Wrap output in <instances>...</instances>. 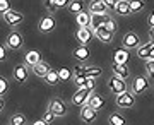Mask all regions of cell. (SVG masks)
Listing matches in <instances>:
<instances>
[{
    "instance_id": "6da1fadb",
    "label": "cell",
    "mask_w": 154,
    "mask_h": 125,
    "mask_svg": "<svg viewBox=\"0 0 154 125\" xmlns=\"http://www.w3.org/2000/svg\"><path fill=\"white\" fill-rule=\"evenodd\" d=\"M116 105L122 106V108H132L135 105V92H130V91H125L122 94H116Z\"/></svg>"
},
{
    "instance_id": "7a4b0ae2",
    "label": "cell",
    "mask_w": 154,
    "mask_h": 125,
    "mask_svg": "<svg viewBox=\"0 0 154 125\" xmlns=\"http://www.w3.org/2000/svg\"><path fill=\"white\" fill-rule=\"evenodd\" d=\"M93 89H88V87H77V91L74 92V96H72V103L74 105H84L88 103L89 96L93 94Z\"/></svg>"
},
{
    "instance_id": "3957f363",
    "label": "cell",
    "mask_w": 154,
    "mask_h": 125,
    "mask_svg": "<svg viewBox=\"0 0 154 125\" xmlns=\"http://www.w3.org/2000/svg\"><path fill=\"white\" fill-rule=\"evenodd\" d=\"M108 87L113 94H122V92L127 91V84H125V79H120V77L113 76L108 81Z\"/></svg>"
},
{
    "instance_id": "277c9868",
    "label": "cell",
    "mask_w": 154,
    "mask_h": 125,
    "mask_svg": "<svg viewBox=\"0 0 154 125\" xmlns=\"http://www.w3.org/2000/svg\"><path fill=\"white\" fill-rule=\"evenodd\" d=\"M93 36H96L93 27H79L77 33H75V39L81 45H88L89 41L93 39Z\"/></svg>"
},
{
    "instance_id": "5b68a950",
    "label": "cell",
    "mask_w": 154,
    "mask_h": 125,
    "mask_svg": "<svg viewBox=\"0 0 154 125\" xmlns=\"http://www.w3.org/2000/svg\"><path fill=\"white\" fill-rule=\"evenodd\" d=\"M81 118H82V122H86V123H93L94 120L98 118V110L86 103L82 106V110H81Z\"/></svg>"
},
{
    "instance_id": "8992f818",
    "label": "cell",
    "mask_w": 154,
    "mask_h": 125,
    "mask_svg": "<svg viewBox=\"0 0 154 125\" xmlns=\"http://www.w3.org/2000/svg\"><path fill=\"white\" fill-rule=\"evenodd\" d=\"M22 43H24V39H22V34H21V33H17V31H12V33L7 36V39H5V45L9 46V48H12V50L21 48Z\"/></svg>"
},
{
    "instance_id": "52a82bcc",
    "label": "cell",
    "mask_w": 154,
    "mask_h": 125,
    "mask_svg": "<svg viewBox=\"0 0 154 125\" xmlns=\"http://www.w3.org/2000/svg\"><path fill=\"white\" fill-rule=\"evenodd\" d=\"M122 45L125 46V48H139L140 46V38H139L137 33H127L125 36H123V41H122Z\"/></svg>"
},
{
    "instance_id": "ba28073f",
    "label": "cell",
    "mask_w": 154,
    "mask_h": 125,
    "mask_svg": "<svg viewBox=\"0 0 154 125\" xmlns=\"http://www.w3.org/2000/svg\"><path fill=\"white\" fill-rule=\"evenodd\" d=\"M22 19H24V16H22L21 12H17V11H9L4 14V21L9 24V26H17V24H21Z\"/></svg>"
},
{
    "instance_id": "9c48e42d",
    "label": "cell",
    "mask_w": 154,
    "mask_h": 125,
    "mask_svg": "<svg viewBox=\"0 0 154 125\" xmlns=\"http://www.w3.org/2000/svg\"><path fill=\"white\" fill-rule=\"evenodd\" d=\"M152 52H154V41H149V43H144L142 46L137 48V57L142 60H149Z\"/></svg>"
},
{
    "instance_id": "30bf717a",
    "label": "cell",
    "mask_w": 154,
    "mask_h": 125,
    "mask_svg": "<svg viewBox=\"0 0 154 125\" xmlns=\"http://www.w3.org/2000/svg\"><path fill=\"white\" fill-rule=\"evenodd\" d=\"M91 19H93V14L89 11H82L75 14V21L79 27H91Z\"/></svg>"
},
{
    "instance_id": "8fae6325",
    "label": "cell",
    "mask_w": 154,
    "mask_h": 125,
    "mask_svg": "<svg viewBox=\"0 0 154 125\" xmlns=\"http://www.w3.org/2000/svg\"><path fill=\"white\" fill-rule=\"evenodd\" d=\"M57 117H63L67 113V105L62 101V99H53V101H50V106H48Z\"/></svg>"
},
{
    "instance_id": "7c38bea8",
    "label": "cell",
    "mask_w": 154,
    "mask_h": 125,
    "mask_svg": "<svg viewBox=\"0 0 154 125\" xmlns=\"http://www.w3.org/2000/svg\"><path fill=\"white\" fill-rule=\"evenodd\" d=\"M38 29L41 33H50V31H53L55 29V19L51 16H45L38 24Z\"/></svg>"
},
{
    "instance_id": "4fadbf2b",
    "label": "cell",
    "mask_w": 154,
    "mask_h": 125,
    "mask_svg": "<svg viewBox=\"0 0 154 125\" xmlns=\"http://www.w3.org/2000/svg\"><path fill=\"white\" fill-rule=\"evenodd\" d=\"M89 12L91 14H106L108 12V5L103 0H93L89 4Z\"/></svg>"
},
{
    "instance_id": "5bb4252c",
    "label": "cell",
    "mask_w": 154,
    "mask_h": 125,
    "mask_svg": "<svg viewBox=\"0 0 154 125\" xmlns=\"http://www.w3.org/2000/svg\"><path fill=\"white\" fill-rule=\"evenodd\" d=\"M146 89H147V79L142 77V76H137L132 82V91L135 92V94H140V92H144Z\"/></svg>"
},
{
    "instance_id": "9a60e30c",
    "label": "cell",
    "mask_w": 154,
    "mask_h": 125,
    "mask_svg": "<svg viewBox=\"0 0 154 125\" xmlns=\"http://www.w3.org/2000/svg\"><path fill=\"white\" fill-rule=\"evenodd\" d=\"M115 14H118V16H128L130 14V2L128 0H116V5H115Z\"/></svg>"
},
{
    "instance_id": "2e32d148",
    "label": "cell",
    "mask_w": 154,
    "mask_h": 125,
    "mask_svg": "<svg viewBox=\"0 0 154 125\" xmlns=\"http://www.w3.org/2000/svg\"><path fill=\"white\" fill-rule=\"evenodd\" d=\"M111 70H113V74H115L116 77H120V79H127L128 74H130V70H128V67H127L125 64H116V62H113Z\"/></svg>"
},
{
    "instance_id": "e0dca14e",
    "label": "cell",
    "mask_w": 154,
    "mask_h": 125,
    "mask_svg": "<svg viewBox=\"0 0 154 125\" xmlns=\"http://www.w3.org/2000/svg\"><path fill=\"white\" fill-rule=\"evenodd\" d=\"M94 34H96V38H99L103 43H111V39H113V33L108 31L105 26H99L98 29L94 31Z\"/></svg>"
},
{
    "instance_id": "ac0fdd59",
    "label": "cell",
    "mask_w": 154,
    "mask_h": 125,
    "mask_svg": "<svg viewBox=\"0 0 154 125\" xmlns=\"http://www.w3.org/2000/svg\"><path fill=\"white\" fill-rule=\"evenodd\" d=\"M72 55H74L77 60H81V62H86V60L91 57V52H89V48L86 46V45H81V46H77V48L72 52Z\"/></svg>"
},
{
    "instance_id": "d6986e66",
    "label": "cell",
    "mask_w": 154,
    "mask_h": 125,
    "mask_svg": "<svg viewBox=\"0 0 154 125\" xmlns=\"http://www.w3.org/2000/svg\"><path fill=\"white\" fill-rule=\"evenodd\" d=\"M29 72H28V67L26 65H16L14 67V79H16L17 82H24L26 79H28Z\"/></svg>"
},
{
    "instance_id": "ffe728a7",
    "label": "cell",
    "mask_w": 154,
    "mask_h": 125,
    "mask_svg": "<svg viewBox=\"0 0 154 125\" xmlns=\"http://www.w3.org/2000/svg\"><path fill=\"white\" fill-rule=\"evenodd\" d=\"M24 60H26V65L34 67L36 64H39V62H41V53H39V52H36V50H31V52H28V53H26Z\"/></svg>"
},
{
    "instance_id": "44dd1931",
    "label": "cell",
    "mask_w": 154,
    "mask_h": 125,
    "mask_svg": "<svg viewBox=\"0 0 154 125\" xmlns=\"http://www.w3.org/2000/svg\"><path fill=\"white\" fill-rule=\"evenodd\" d=\"M113 60H115L116 64H127V60H128V48H118L113 52Z\"/></svg>"
},
{
    "instance_id": "7402d4cb",
    "label": "cell",
    "mask_w": 154,
    "mask_h": 125,
    "mask_svg": "<svg viewBox=\"0 0 154 125\" xmlns=\"http://www.w3.org/2000/svg\"><path fill=\"white\" fill-rule=\"evenodd\" d=\"M50 70H51V69H50L48 64H45V62H39V64H36V65L33 67V72L38 77H41V79H45V77L48 76Z\"/></svg>"
},
{
    "instance_id": "603a6c76",
    "label": "cell",
    "mask_w": 154,
    "mask_h": 125,
    "mask_svg": "<svg viewBox=\"0 0 154 125\" xmlns=\"http://www.w3.org/2000/svg\"><path fill=\"white\" fill-rule=\"evenodd\" d=\"M106 21H108V16H106V14H93V19H91V27L96 31L99 26H105Z\"/></svg>"
},
{
    "instance_id": "cb8c5ba5",
    "label": "cell",
    "mask_w": 154,
    "mask_h": 125,
    "mask_svg": "<svg viewBox=\"0 0 154 125\" xmlns=\"http://www.w3.org/2000/svg\"><path fill=\"white\" fill-rule=\"evenodd\" d=\"M88 105H91L93 108L99 110V108H103V106H105V99L101 98L99 94H91L89 99H88Z\"/></svg>"
},
{
    "instance_id": "d4e9b609",
    "label": "cell",
    "mask_w": 154,
    "mask_h": 125,
    "mask_svg": "<svg viewBox=\"0 0 154 125\" xmlns=\"http://www.w3.org/2000/svg\"><path fill=\"white\" fill-rule=\"evenodd\" d=\"M67 7H69V11H70L72 14H79V12L84 11V2L82 0H72Z\"/></svg>"
},
{
    "instance_id": "484cf974",
    "label": "cell",
    "mask_w": 154,
    "mask_h": 125,
    "mask_svg": "<svg viewBox=\"0 0 154 125\" xmlns=\"http://www.w3.org/2000/svg\"><path fill=\"white\" fill-rule=\"evenodd\" d=\"M45 81L48 82V84H51V86H57L58 84V81H60V74H58V70H51L48 72V76L45 77Z\"/></svg>"
},
{
    "instance_id": "4316f807",
    "label": "cell",
    "mask_w": 154,
    "mask_h": 125,
    "mask_svg": "<svg viewBox=\"0 0 154 125\" xmlns=\"http://www.w3.org/2000/svg\"><path fill=\"white\" fill-rule=\"evenodd\" d=\"M108 122H110V125H127V120L120 113H111Z\"/></svg>"
},
{
    "instance_id": "83f0119b",
    "label": "cell",
    "mask_w": 154,
    "mask_h": 125,
    "mask_svg": "<svg viewBox=\"0 0 154 125\" xmlns=\"http://www.w3.org/2000/svg\"><path fill=\"white\" fill-rule=\"evenodd\" d=\"M101 74H103V70H101L99 67H86V72H84V76L86 77H93V79L99 77Z\"/></svg>"
},
{
    "instance_id": "f1b7e54d",
    "label": "cell",
    "mask_w": 154,
    "mask_h": 125,
    "mask_svg": "<svg viewBox=\"0 0 154 125\" xmlns=\"http://www.w3.org/2000/svg\"><path fill=\"white\" fill-rule=\"evenodd\" d=\"M128 2H130V11L132 12H140L146 7L144 0H128Z\"/></svg>"
},
{
    "instance_id": "f546056e",
    "label": "cell",
    "mask_w": 154,
    "mask_h": 125,
    "mask_svg": "<svg viewBox=\"0 0 154 125\" xmlns=\"http://www.w3.org/2000/svg\"><path fill=\"white\" fill-rule=\"evenodd\" d=\"M11 125H26V117L21 113H16L11 117Z\"/></svg>"
},
{
    "instance_id": "4dcf8cb0",
    "label": "cell",
    "mask_w": 154,
    "mask_h": 125,
    "mask_svg": "<svg viewBox=\"0 0 154 125\" xmlns=\"http://www.w3.org/2000/svg\"><path fill=\"white\" fill-rule=\"evenodd\" d=\"M45 7H46L50 12H55L57 9H58V2H57V0H45Z\"/></svg>"
},
{
    "instance_id": "1f68e13d",
    "label": "cell",
    "mask_w": 154,
    "mask_h": 125,
    "mask_svg": "<svg viewBox=\"0 0 154 125\" xmlns=\"http://www.w3.org/2000/svg\"><path fill=\"white\" fill-rule=\"evenodd\" d=\"M86 81H88V77L84 76H74V84H75L77 87H84V84H86Z\"/></svg>"
},
{
    "instance_id": "d6a6232c",
    "label": "cell",
    "mask_w": 154,
    "mask_h": 125,
    "mask_svg": "<svg viewBox=\"0 0 154 125\" xmlns=\"http://www.w3.org/2000/svg\"><path fill=\"white\" fill-rule=\"evenodd\" d=\"M55 117L57 115L53 113V111H51V110H46V111H45V115H43V120L45 122H46V123H51V122H53V120H55Z\"/></svg>"
},
{
    "instance_id": "836d02e7",
    "label": "cell",
    "mask_w": 154,
    "mask_h": 125,
    "mask_svg": "<svg viewBox=\"0 0 154 125\" xmlns=\"http://www.w3.org/2000/svg\"><path fill=\"white\" fill-rule=\"evenodd\" d=\"M11 11V2L9 0H0V12L5 14V12Z\"/></svg>"
},
{
    "instance_id": "e575fe53",
    "label": "cell",
    "mask_w": 154,
    "mask_h": 125,
    "mask_svg": "<svg viewBox=\"0 0 154 125\" xmlns=\"http://www.w3.org/2000/svg\"><path fill=\"white\" fill-rule=\"evenodd\" d=\"M146 69H147L149 72V77H154V60L149 58L147 62H146Z\"/></svg>"
},
{
    "instance_id": "d590c367",
    "label": "cell",
    "mask_w": 154,
    "mask_h": 125,
    "mask_svg": "<svg viewBox=\"0 0 154 125\" xmlns=\"http://www.w3.org/2000/svg\"><path fill=\"white\" fill-rule=\"evenodd\" d=\"M105 27L108 29V31H111V33H115V29H116V24H115V21H113L111 17H108V21L105 22Z\"/></svg>"
},
{
    "instance_id": "8d00e7d4",
    "label": "cell",
    "mask_w": 154,
    "mask_h": 125,
    "mask_svg": "<svg viewBox=\"0 0 154 125\" xmlns=\"http://www.w3.org/2000/svg\"><path fill=\"white\" fill-rule=\"evenodd\" d=\"M58 74H60V79L62 81H67V79H70V70H69V69H60V70H58Z\"/></svg>"
},
{
    "instance_id": "74e56055",
    "label": "cell",
    "mask_w": 154,
    "mask_h": 125,
    "mask_svg": "<svg viewBox=\"0 0 154 125\" xmlns=\"http://www.w3.org/2000/svg\"><path fill=\"white\" fill-rule=\"evenodd\" d=\"M84 72H86V65L79 64V65H75V69H74V76H82Z\"/></svg>"
},
{
    "instance_id": "f35d334b",
    "label": "cell",
    "mask_w": 154,
    "mask_h": 125,
    "mask_svg": "<svg viewBox=\"0 0 154 125\" xmlns=\"http://www.w3.org/2000/svg\"><path fill=\"white\" fill-rule=\"evenodd\" d=\"M7 87H9V86H7V81L2 77V79H0V92H2V96L7 92Z\"/></svg>"
},
{
    "instance_id": "ab89813d",
    "label": "cell",
    "mask_w": 154,
    "mask_h": 125,
    "mask_svg": "<svg viewBox=\"0 0 154 125\" xmlns=\"http://www.w3.org/2000/svg\"><path fill=\"white\" fill-rule=\"evenodd\" d=\"M84 87H88V89H94V79H93V77H88V81H86Z\"/></svg>"
},
{
    "instance_id": "60d3db41",
    "label": "cell",
    "mask_w": 154,
    "mask_h": 125,
    "mask_svg": "<svg viewBox=\"0 0 154 125\" xmlns=\"http://www.w3.org/2000/svg\"><path fill=\"white\" fill-rule=\"evenodd\" d=\"M103 2H105L106 5H108V9H111V11H113L115 5H116V0H103Z\"/></svg>"
},
{
    "instance_id": "b9f144b4",
    "label": "cell",
    "mask_w": 154,
    "mask_h": 125,
    "mask_svg": "<svg viewBox=\"0 0 154 125\" xmlns=\"http://www.w3.org/2000/svg\"><path fill=\"white\" fill-rule=\"evenodd\" d=\"M147 24H149V27H154V12H151V14H149V17H147Z\"/></svg>"
},
{
    "instance_id": "7bdbcfd3",
    "label": "cell",
    "mask_w": 154,
    "mask_h": 125,
    "mask_svg": "<svg viewBox=\"0 0 154 125\" xmlns=\"http://www.w3.org/2000/svg\"><path fill=\"white\" fill-rule=\"evenodd\" d=\"M5 46H2V48H0V60H5Z\"/></svg>"
},
{
    "instance_id": "ee69618b",
    "label": "cell",
    "mask_w": 154,
    "mask_h": 125,
    "mask_svg": "<svg viewBox=\"0 0 154 125\" xmlns=\"http://www.w3.org/2000/svg\"><path fill=\"white\" fill-rule=\"evenodd\" d=\"M57 2H58V7H65V5H69L70 0H57Z\"/></svg>"
},
{
    "instance_id": "f6af8a7d",
    "label": "cell",
    "mask_w": 154,
    "mask_h": 125,
    "mask_svg": "<svg viewBox=\"0 0 154 125\" xmlns=\"http://www.w3.org/2000/svg\"><path fill=\"white\" fill-rule=\"evenodd\" d=\"M33 125H48V123H46L43 118H41V120H36V122H33Z\"/></svg>"
},
{
    "instance_id": "bcb514c9",
    "label": "cell",
    "mask_w": 154,
    "mask_h": 125,
    "mask_svg": "<svg viewBox=\"0 0 154 125\" xmlns=\"http://www.w3.org/2000/svg\"><path fill=\"white\" fill-rule=\"evenodd\" d=\"M149 34H151V39L154 41V27H151V33H149Z\"/></svg>"
},
{
    "instance_id": "7dc6e473",
    "label": "cell",
    "mask_w": 154,
    "mask_h": 125,
    "mask_svg": "<svg viewBox=\"0 0 154 125\" xmlns=\"http://www.w3.org/2000/svg\"><path fill=\"white\" fill-rule=\"evenodd\" d=\"M151 58H152V60H154V52H152V55H151Z\"/></svg>"
}]
</instances>
